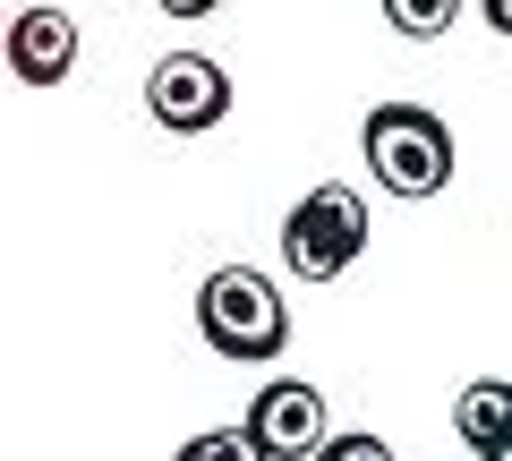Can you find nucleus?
Listing matches in <instances>:
<instances>
[{
	"label": "nucleus",
	"instance_id": "1",
	"mask_svg": "<svg viewBox=\"0 0 512 461\" xmlns=\"http://www.w3.org/2000/svg\"><path fill=\"white\" fill-rule=\"evenodd\" d=\"M197 333H205V351H214V359H239V368L282 359L291 316H282L274 274H256V265H222V274H205V291H197Z\"/></svg>",
	"mask_w": 512,
	"mask_h": 461
},
{
	"label": "nucleus",
	"instance_id": "2",
	"mask_svg": "<svg viewBox=\"0 0 512 461\" xmlns=\"http://www.w3.org/2000/svg\"><path fill=\"white\" fill-rule=\"evenodd\" d=\"M367 171H376V188H393V197H436L444 180H453V129H444L427 103H376L367 111Z\"/></svg>",
	"mask_w": 512,
	"mask_h": 461
},
{
	"label": "nucleus",
	"instance_id": "3",
	"mask_svg": "<svg viewBox=\"0 0 512 461\" xmlns=\"http://www.w3.org/2000/svg\"><path fill=\"white\" fill-rule=\"evenodd\" d=\"M367 248V197L359 188H308V197L282 214V265H291L299 282H333L350 274V257Z\"/></svg>",
	"mask_w": 512,
	"mask_h": 461
},
{
	"label": "nucleus",
	"instance_id": "4",
	"mask_svg": "<svg viewBox=\"0 0 512 461\" xmlns=\"http://www.w3.org/2000/svg\"><path fill=\"white\" fill-rule=\"evenodd\" d=\"M146 111L163 120L171 137L214 129L222 111H231V69H222V60H205V52H163V60L146 69Z\"/></svg>",
	"mask_w": 512,
	"mask_h": 461
},
{
	"label": "nucleus",
	"instance_id": "5",
	"mask_svg": "<svg viewBox=\"0 0 512 461\" xmlns=\"http://www.w3.org/2000/svg\"><path fill=\"white\" fill-rule=\"evenodd\" d=\"M239 436H248L265 461H308L316 444L333 436V427H325V393H316L308 376H274V385H265V393L248 402Z\"/></svg>",
	"mask_w": 512,
	"mask_h": 461
},
{
	"label": "nucleus",
	"instance_id": "6",
	"mask_svg": "<svg viewBox=\"0 0 512 461\" xmlns=\"http://www.w3.org/2000/svg\"><path fill=\"white\" fill-rule=\"evenodd\" d=\"M0 52H9V69H18V86H69L77 69V18L69 9H18V18H0Z\"/></svg>",
	"mask_w": 512,
	"mask_h": 461
},
{
	"label": "nucleus",
	"instance_id": "7",
	"mask_svg": "<svg viewBox=\"0 0 512 461\" xmlns=\"http://www.w3.org/2000/svg\"><path fill=\"white\" fill-rule=\"evenodd\" d=\"M453 427H461V444H470L478 461H512V385L504 376H478V385L461 393Z\"/></svg>",
	"mask_w": 512,
	"mask_h": 461
},
{
	"label": "nucleus",
	"instance_id": "8",
	"mask_svg": "<svg viewBox=\"0 0 512 461\" xmlns=\"http://www.w3.org/2000/svg\"><path fill=\"white\" fill-rule=\"evenodd\" d=\"M453 18H461V0H384V26H393V35H410V43L444 35Z\"/></svg>",
	"mask_w": 512,
	"mask_h": 461
},
{
	"label": "nucleus",
	"instance_id": "9",
	"mask_svg": "<svg viewBox=\"0 0 512 461\" xmlns=\"http://www.w3.org/2000/svg\"><path fill=\"white\" fill-rule=\"evenodd\" d=\"M180 461H265V453H256L239 427H205V436H188V444H180Z\"/></svg>",
	"mask_w": 512,
	"mask_h": 461
},
{
	"label": "nucleus",
	"instance_id": "10",
	"mask_svg": "<svg viewBox=\"0 0 512 461\" xmlns=\"http://www.w3.org/2000/svg\"><path fill=\"white\" fill-rule=\"evenodd\" d=\"M308 461H393V453H384V436H367V427H350V436H325V444H316Z\"/></svg>",
	"mask_w": 512,
	"mask_h": 461
},
{
	"label": "nucleus",
	"instance_id": "11",
	"mask_svg": "<svg viewBox=\"0 0 512 461\" xmlns=\"http://www.w3.org/2000/svg\"><path fill=\"white\" fill-rule=\"evenodd\" d=\"M163 9H171V18H214L222 0H163Z\"/></svg>",
	"mask_w": 512,
	"mask_h": 461
},
{
	"label": "nucleus",
	"instance_id": "12",
	"mask_svg": "<svg viewBox=\"0 0 512 461\" xmlns=\"http://www.w3.org/2000/svg\"><path fill=\"white\" fill-rule=\"evenodd\" d=\"M487 26H495V35H512V0H487Z\"/></svg>",
	"mask_w": 512,
	"mask_h": 461
}]
</instances>
